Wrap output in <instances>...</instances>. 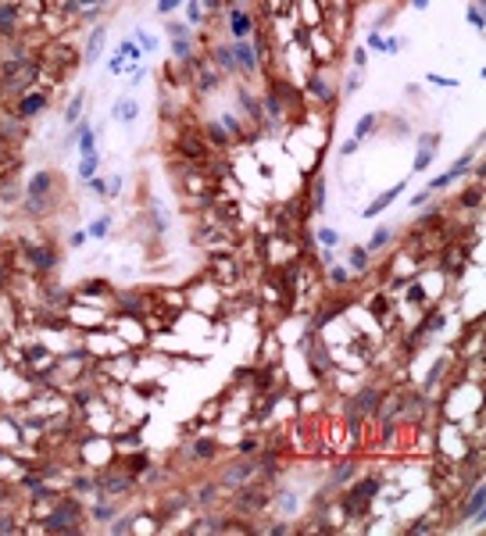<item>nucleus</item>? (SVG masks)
Here are the masks:
<instances>
[{"mask_svg": "<svg viewBox=\"0 0 486 536\" xmlns=\"http://www.w3.org/2000/svg\"><path fill=\"white\" fill-rule=\"evenodd\" d=\"M372 125H375V115H368V118H361V122H358V136H364V132H368Z\"/></svg>", "mask_w": 486, "mask_h": 536, "instance_id": "9b49d317", "label": "nucleus"}, {"mask_svg": "<svg viewBox=\"0 0 486 536\" xmlns=\"http://www.w3.org/2000/svg\"><path fill=\"white\" fill-rule=\"evenodd\" d=\"M401 193H404V186H393L390 193H383V197H379L375 204H368V207H364V214H368V218H372V214H379V211H383V207H390V201H397Z\"/></svg>", "mask_w": 486, "mask_h": 536, "instance_id": "f03ea898", "label": "nucleus"}, {"mask_svg": "<svg viewBox=\"0 0 486 536\" xmlns=\"http://www.w3.org/2000/svg\"><path fill=\"white\" fill-rule=\"evenodd\" d=\"M364 265H368V254H364L361 247H358V250H351V268H364Z\"/></svg>", "mask_w": 486, "mask_h": 536, "instance_id": "6e6552de", "label": "nucleus"}, {"mask_svg": "<svg viewBox=\"0 0 486 536\" xmlns=\"http://www.w3.org/2000/svg\"><path fill=\"white\" fill-rule=\"evenodd\" d=\"M318 240H322V243H332V247H336V243H340V233H336V229H318Z\"/></svg>", "mask_w": 486, "mask_h": 536, "instance_id": "9d476101", "label": "nucleus"}, {"mask_svg": "<svg viewBox=\"0 0 486 536\" xmlns=\"http://www.w3.org/2000/svg\"><path fill=\"white\" fill-rule=\"evenodd\" d=\"M172 7H179V0H158V11H172Z\"/></svg>", "mask_w": 486, "mask_h": 536, "instance_id": "2eb2a0df", "label": "nucleus"}, {"mask_svg": "<svg viewBox=\"0 0 486 536\" xmlns=\"http://www.w3.org/2000/svg\"><path fill=\"white\" fill-rule=\"evenodd\" d=\"M415 7H418V11H425V7H429V0H415Z\"/></svg>", "mask_w": 486, "mask_h": 536, "instance_id": "dca6fc26", "label": "nucleus"}, {"mask_svg": "<svg viewBox=\"0 0 486 536\" xmlns=\"http://www.w3.org/2000/svg\"><path fill=\"white\" fill-rule=\"evenodd\" d=\"M79 107H82V97H75V100L68 104V122H75V115H79Z\"/></svg>", "mask_w": 486, "mask_h": 536, "instance_id": "4468645a", "label": "nucleus"}, {"mask_svg": "<svg viewBox=\"0 0 486 536\" xmlns=\"http://www.w3.org/2000/svg\"><path fill=\"white\" fill-rule=\"evenodd\" d=\"M115 115H118L122 122H132V118H136V100H118Z\"/></svg>", "mask_w": 486, "mask_h": 536, "instance_id": "39448f33", "label": "nucleus"}, {"mask_svg": "<svg viewBox=\"0 0 486 536\" xmlns=\"http://www.w3.org/2000/svg\"><path fill=\"white\" fill-rule=\"evenodd\" d=\"M468 161H472V150H468L465 158H458V165H454V168H450L447 175H440V179H433V190H440V186H447V182H454V179H458V175L465 172V165H468Z\"/></svg>", "mask_w": 486, "mask_h": 536, "instance_id": "f257e3e1", "label": "nucleus"}, {"mask_svg": "<svg viewBox=\"0 0 486 536\" xmlns=\"http://www.w3.org/2000/svg\"><path fill=\"white\" fill-rule=\"evenodd\" d=\"M108 225L111 222H108V214H104V218H97L93 225H89V236H104V233H108Z\"/></svg>", "mask_w": 486, "mask_h": 536, "instance_id": "1a4fd4ad", "label": "nucleus"}, {"mask_svg": "<svg viewBox=\"0 0 486 536\" xmlns=\"http://www.w3.org/2000/svg\"><path fill=\"white\" fill-rule=\"evenodd\" d=\"M468 515H476V518L483 515V486L476 490V497H472V504H468Z\"/></svg>", "mask_w": 486, "mask_h": 536, "instance_id": "0eeeda50", "label": "nucleus"}, {"mask_svg": "<svg viewBox=\"0 0 486 536\" xmlns=\"http://www.w3.org/2000/svg\"><path fill=\"white\" fill-rule=\"evenodd\" d=\"M468 22H472L476 29H483V11L479 7H468Z\"/></svg>", "mask_w": 486, "mask_h": 536, "instance_id": "f8f14e48", "label": "nucleus"}, {"mask_svg": "<svg viewBox=\"0 0 486 536\" xmlns=\"http://www.w3.org/2000/svg\"><path fill=\"white\" fill-rule=\"evenodd\" d=\"M247 33H250V18H247L243 11H233V36H240V40H243Z\"/></svg>", "mask_w": 486, "mask_h": 536, "instance_id": "7ed1b4c3", "label": "nucleus"}, {"mask_svg": "<svg viewBox=\"0 0 486 536\" xmlns=\"http://www.w3.org/2000/svg\"><path fill=\"white\" fill-rule=\"evenodd\" d=\"M207 4H218V0H207Z\"/></svg>", "mask_w": 486, "mask_h": 536, "instance_id": "f3484780", "label": "nucleus"}, {"mask_svg": "<svg viewBox=\"0 0 486 536\" xmlns=\"http://www.w3.org/2000/svg\"><path fill=\"white\" fill-rule=\"evenodd\" d=\"M386 240H390V229H379V233L372 236V247H383Z\"/></svg>", "mask_w": 486, "mask_h": 536, "instance_id": "ddd939ff", "label": "nucleus"}, {"mask_svg": "<svg viewBox=\"0 0 486 536\" xmlns=\"http://www.w3.org/2000/svg\"><path fill=\"white\" fill-rule=\"evenodd\" d=\"M104 36H108V29H93V36H89V57H86V61H97V54H100V43H104Z\"/></svg>", "mask_w": 486, "mask_h": 536, "instance_id": "20e7f679", "label": "nucleus"}, {"mask_svg": "<svg viewBox=\"0 0 486 536\" xmlns=\"http://www.w3.org/2000/svg\"><path fill=\"white\" fill-rule=\"evenodd\" d=\"M236 57H240L243 68H254V50L247 47V43H240V47H236Z\"/></svg>", "mask_w": 486, "mask_h": 536, "instance_id": "423d86ee", "label": "nucleus"}]
</instances>
